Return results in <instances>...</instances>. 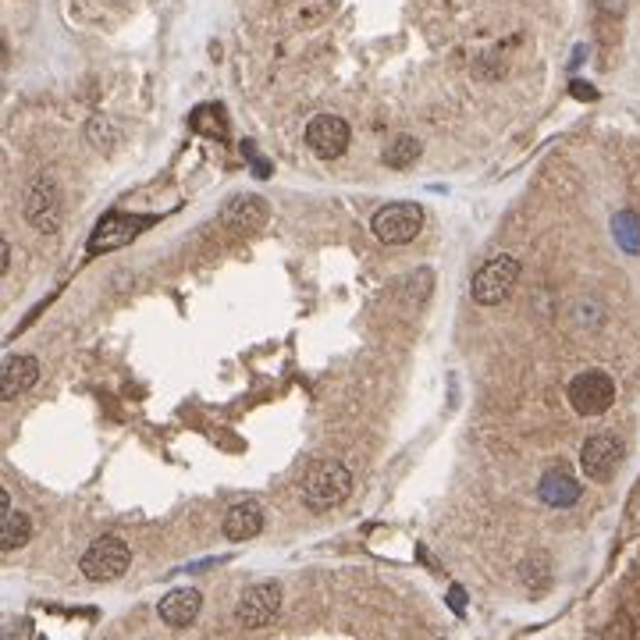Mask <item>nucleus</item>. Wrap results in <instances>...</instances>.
<instances>
[{"mask_svg":"<svg viewBox=\"0 0 640 640\" xmlns=\"http://www.w3.org/2000/svg\"><path fill=\"white\" fill-rule=\"evenodd\" d=\"M352 491V473L345 463L328 459V463H317L303 480V502L317 512H328L335 505H342Z\"/></svg>","mask_w":640,"mask_h":640,"instance_id":"nucleus-1","label":"nucleus"},{"mask_svg":"<svg viewBox=\"0 0 640 640\" xmlns=\"http://www.w3.org/2000/svg\"><path fill=\"white\" fill-rule=\"evenodd\" d=\"M128 566H132V552H128V544L114 534L96 537L86 548V555L79 559L82 576H89L93 584H111V580L128 573Z\"/></svg>","mask_w":640,"mask_h":640,"instance_id":"nucleus-2","label":"nucleus"},{"mask_svg":"<svg viewBox=\"0 0 640 640\" xmlns=\"http://www.w3.org/2000/svg\"><path fill=\"white\" fill-rule=\"evenodd\" d=\"M516 278H520V260H516V256L502 253V256H495V260H488V264L480 267L470 281L473 303H480V306L505 303L509 292L516 288Z\"/></svg>","mask_w":640,"mask_h":640,"instance_id":"nucleus-3","label":"nucleus"},{"mask_svg":"<svg viewBox=\"0 0 640 640\" xmlns=\"http://www.w3.org/2000/svg\"><path fill=\"white\" fill-rule=\"evenodd\" d=\"M374 239L381 246H406L420 235L424 228V210L416 207V203H388L374 214Z\"/></svg>","mask_w":640,"mask_h":640,"instance_id":"nucleus-4","label":"nucleus"},{"mask_svg":"<svg viewBox=\"0 0 640 640\" xmlns=\"http://www.w3.org/2000/svg\"><path fill=\"white\" fill-rule=\"evenodd\" d=\"M566 399L580 416H601L616 402V381L605 370H584V374H576L569 381Z\"/></svg>","mask_w":640,"mask_h":640,"instance_id":"nucleus-5","label":"nucleus"},{"mask_svg":"<svg viewBox=\"0 0 640 640\" xmlns=\"http://www.w3.org/2000/svg\"><path fill=\"white\" fill-rule=\"evenodd\" d=\"M157 217H143V214H104L100 224L93 228L89 235V253L100 256V253H111V249H121L128 242H136V235H143Z\"/></svg>","mask_w":640,"mask_h":640,"instance_id":"nucleus-6","label":"nucleus"},{"mask_svg":"<svg viewBox=\"0 0 640 640\" xmlns=\"http://www.w3.org/2000/svg\"><path fill=\"white\" fill-rule=\"evenodd\" d=\"M349 139H352L349 121H342L338 114H317V118H310V125H306V146H310L320 160L342 157V153L349 150Z\"/></svg>","mask_w":640,"mask_h":640,"instance_id":"nucleus-7","label":"nucleus"},{"mask_svg":"<svg viewBox=\"0 0 640 640\" xmlns=\"http://www.w3.org/2000/svg\"><path fill=\"white\" fill-rule=\"evenodd\" d=\"M278 608H281V587L274 580H264V584H253L242 591L235 616H239V623L246 630H260V626H267L278 616Z\"/></svg>","mask_w":640,"mask_h":640,"instance_id":"nucleus-8","label":"nucleus"},{"mask_svg":"<svg viewBox=\"0 0 640 640\" xmlns=\"http://www.w3.org/2000/svg\"><path fill=\"white\" fill-rule=\"evenodd\" d=\"M22 214L32 228H40V232H54L57 221H61V200H57V185L50 182L47 175L36 178V182L25 189L22 196Z\"/></svg>","mask_w":640,"mask_h":640,"instance_id":"nucleus-9","label":"nucleus"},{"mask_svg":"<svg viewBox=\"0 0 640 640\" xmlns=\"http://www.w3.org/2000/svg\"><path fill=\"white\" fill-rule=\"evenodd\" d=\"M271 217V207L267 200L253 196V192H242V196H232V200L221 207V224L232 228L235 235H256Z\"/></svg>","mask_w":640,"mask_h":640,"instance_id":"nucleus-10","label":"nucleus"},{"mask_svg":"<svg viewBox=\"0 0 640 640\" xmlns=\"http://www.w3.org/2000/svg\"><path fill=\"white\" fill-rule=\"evenodd\" d=\"M619 459H623V445L616 434H594L580 448V470L591 480H612V473L619 470Z\"/></svg>","mask_w":640,"mask_h":640,"instance_id":"nucleus-11","label":"nucleus"},{"mask_svg":"<svg viewBox=\"0 0 640 640\" xmlns=\"http://www.w3.org/2000/svg\"><path fill=\"white\" fill-rule=\"evenodd\" d=\"M537 495H541L544 505H552V509H569L576 505L580 498V484H576L573 470L566 463H555L552 470H544L541 484H537Z\"/></svg>","mask_w":640,"mask_h":640,"instance_id":"nucleus-12","label":"nucleus"},{"mask_svg":"<svg viewBox=\"0 0 640 640\" xmlns=\"http://www.w3.org/2000/svg\"><path fill=\"white\" fill-rule=\"evenodd\" d=\"M160 619L168 626H175V630H185V626L196 623V616H200L203 608V594L196 591V587H175L171 594H164L160 598Z\"/></svg>","mask_w":640,"mask_h":640,"instance_id":"nucleus-13","label":"nucleus"},{"mask_svg":"<svg viewBox=\"0 0 640 640\" xmlns=\"http://www.w3.org/2000/svg\"><path fill=\"white\" fill-rule=\"evenodd\" d=\"M40 381V363L32 356H8L4 363V384H0V395L4 402H15L22 392H29L32 384Z\"/></svg>","mask_w":640,"mask_h":640,"instance_id":"nucleus-14","label":"nucleus"},{"mask_svg":"<svg viewBox=\"0 0 640 640\" xmlns=\"http://www.w3.org/2000/svg\"><path fill=\"white\" fill-rule=\"evenodd\" d=\"M264 530V509L256 502H239L224 516V537L228 541H253Z\"/></svg>","mask_w":640,"mask_h":640,"instance_id":"nucleus-15","label":"nucleus"},{"mask_svg":"<svg viewBox=\"0 0 640 640\" xmlns=\"http://www.w3.org/2000/svg\"><path fill=\"white\" fill-rule=\"evenodd\" d=\"M420 153H424V146H420V139L413 136H395L392 143L384 146V164L395 171L409 168V164H416L420 160Z\"/></svg>","mask_w":640,"mask_h":640,"instance_id":"nucleus-16","label":"nucleus"},{"mask_svg":"<svg viewBox=\"0 0 640 640\" xmlns=\"http://www.w3.org/2000/svg\"><path fill=\"white\" fill-rule=\"evenodd\" d=\"M612 235H616L619 249L623 253H640V214H633V210H619L616 217H612Z\"/></svg>","mask_w":640,"mask_h":640,"instance_id":"nucleus-17","label":"nucleus"},{"mask_svg":"<svg viewBox=\"0 0 640 640\" xmlns=\"http://www.w3.org/2000/svg\"><path fill=\"white\" fill-rule=\"evenodd\" d=\"M192 128H200L203 136H214V139H224L228 136V125H224V107L221 104H203L192 111Z\"/></svg>","mask_w":640,"mask_h":640,"instance_id":"nucleus-18","label":"nucleus"},{"mask_svg":"<svg viewBox=\"0 0 640 640\" xmlns=\"http://www.w3.org/2000/svg\"><path fill=\"white\" fill-rule=\"evenodd\" d=\"M29 537H32V520L25 516V512H11L8 520H4V530H0V544H4V552L22 548Z\"/></svg>","mask_w":640,"mask_h":640,"instance_id":"nucleus-19","label":"nucleus"},{"mask_svg":"<svg viewBox=\"0 0 640 640\" xmlns=\"http://www.w3.org/2000/svg\"><path fill=\"white\" fill-rule=\"evenodd\" d=\"M598 640H633V623L626 616H616L605 630H601Z\"/></svg>","mask_w":640,"mask_h":640,"instance_id":"nucleus-20","label":"nucleus"},{"mask_svg":"<svg viewBox=\"0 0 640 640\" xmlns=\"http://www.w3.org/2000/svg\"><path fill=\"white\" fill-rule=\"evenodd\" d=\"M569 93H573L576 100H594V96H598V89L587 86V82H580V79H573V82H569Z\"/></svg>","mask_w":640,"mask_h":640,"instance_id":"nucleus-21","label":"nucleus"},{"mask_svg":"<svg viewBox=\"0 0 640 640\" xmlns=\"http://www.w3.org/2000/svg\"><path fill=\"white\" fill-rule=\"evenodd\" d=\"M448 605L456 608V612H466V591L463 587H452V591H448Z\"/></svg>","mask_w":640,"mask_h":640,"instance_id":"nucleus-22","label":"nucleus"}]
</instances>
